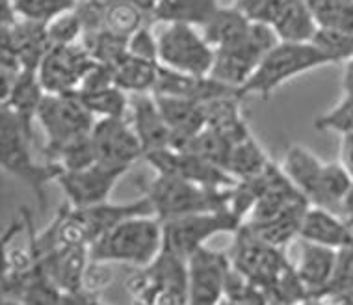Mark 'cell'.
Returning <instances> with one entry per match:
<instances>
[{"label": "cell", "mask_w": 353, "mask_h": 305, "mask_svg": "<svg viewBox=\"0 0 353 305\" xmlns=\"http://www.w3.org/2000/svg\"><path fill=\"white\" fill-rule=\"evenodd\" d=\"M164 250V224L157 216H134L90 246L92 264L121 263L145 268Z\"/></svg>", "instance_id": "cell-1"}, {"label": "cell", "mask_w": 353, "mask_h": 305, "mask_svg": "<svg viewBox=\"0 0 353 305\" xmlns=\"http://www.w3.org/2000/svg\"><path fill=\"white\" fill-rule=\"evenodd\" d=\"M34 144L25 127L21 125L17 117L12 112L2 106L0 112V164L2 170L8 175H12L26 188L32 190L36 195V201L41 210L47 207V194L45 188L50 181H54L63 173V168L54 162H36L34 155L30 151V146Z\"/></svg>", "instance_id": "cell-2"}, {"label": "cell", "mask_w": 353, "mask_h": 305, "mask_svg": "<svg viewBox=\"0 0 353 305\" xmlns=\"http://www.w3.org/2000/svg\"><path fill=\"white\" fill-rule=\"evenodd\" d=\"M229 257L232 268L268 294L270 305H277L283 287L296 275L294 264L285 255V248L262 242L244 227L234 235Z\"/></svg>", "instance_id": "cell-3"}, {"label": "cell", "mask_w": 353, "mask_h": 305, "mask_svg": "<svg viewBox=\"0 0 353 305\" xmlns=\"http://www.w3.org/2000/svg\"><path fill=\"white\" fill-rule=\"evenodd\" d=\"M325 66H331V60L312 41H279L262 58L261 66L251 75V79L238 90V97L245 99L250 95H259L262 99H268L288 80Z\"/></svg>", "instance_id": "cell-4"}, {"label": "cell", "mask_w": 353, "mask_h": 305, "mask_svg": "<svg viewBox=\"0 0 353 305\" xmlns=\"http://www.w3.org/2000/svg\"><path fill=\"white\" fill-rule=\"evenodd\" d=\"M145 195L151 199L154 216L165 222L190 214L231 208L232 188H210L157 173V177L147 184Z\"/></svg>", "instance_id": "cell-5"}, {"label": "cell", "mask_w": 353, "mask_h": 305, "mask_svg": "<svg viewBox=\"0 0 353 305\" xmlns=\"http://www.w3.org/2000/svg\"><path fill=\"white\" fill-rule=\"evenodd\" d=\"M132 305H188L186 259L168 250L127 279Z\"/></svg>", "instance_id": "cell-6"}, {"label": "cell", "mask_w": 353, "mask_h": 305, "mask_svg": "<svg viewBox=\"0 0 353 305\" xmlns=\"http://www.w3.org/2000/svg\"><path fill=\"white\" fill-rule=\"evenodd\" d=\"M277 43L279 37L272 26L266 23H251L238 41L216 49L210 77L238 92Z\"/></svg>", "instance_id": "cell-7"}, {"label": "cell", "mask_w": 353, "mask_h": 305, "mask_svg": "<svg viewBox=\"0 0 353 305\" xmlns=\"http://www.w3.org/2000/svg\"><path fill=\"white\" fill-rule=\"evenodd\" d=\"M95 121L97 119L80 101L79 93H45L37 110V123L45 135V160H49L50 155L68 141L90 135Z\"/></svg>", "instance_id": "cell-8"}, {"label": "cell", "mask_w": 353, "mask_h": 305, "mask_svg": "<svg viewBox=\"0 0 353 305\" xmlns=\"http://www.w3.org/2000/svg\"><path fill=\"white\" fill-rule=\"evenodd\" d=\"M164 224V250L175 255L188 259L192 253L207 246V242L216 235H236L244 226V218L238 216L232 208L199 213L181 216Z\"/></svg>", "instance_id": "cell-9"}, {"label": "cell", "mask_w": 353, "mask_h": 305, "mask_svg": "<svg viewBox=\"0 0 353 305\" xmlns=\"http://www.w3.org/2000/svg\"><path fill=\"white\" fill-rule=\"evenodd\" d=\"M159 37L160 66L194 77H208L216 50L208 45L199 28L181 23H168Z\"/></svg>", "instance_id": "cell-10"}, {"label": "cell", "mask_w": 353, "mask_h": 305, "mask_svg": "<svg viewBox=\"0 0 353 305\" xmlns=\"http://www.w3.org/2000/svg\"><path fill=\"white\" fill-rule=\"evenodd\" d=\"M97 60L82 43L52 47L37 68V77L45 93H79L85 75Z\"/></svg>", "instance_id": "cell-11"}, {"label": "cell", "mask_w": 353, "mask_h": 305, "mask_svg": "<svg viewBox=\"0 0 353 305\" xmlns=\"http://www.w3.org/2000/svg\"><path fill=\"white\" fill-rule=\"evenodd\" d=\"M188 264V305H218L225 299L231 257L207 246L186 259Z\"/></svg>", "instance_id": "cell-12"}, {"label": "cell", "mask_w": 353, "mask_h": 305, "mask_svg": "<svg viewBox=\"0 0 353 305\" xmlns=\"http://www.w3.org/2000/svg\"><path fill=\"white\" fill-rule=\"evenodd\" d=\"M125 173H128V168L95 162L82 170L63 171L56 183L68 197L69 207L88 208L108 201L112 190Z\"/></svg>", "instance_id": "cell-13"}, {"label": "cell", "mask_w": 353, "mask_h": 305, "mask_svg": "<svg viewBox=\"0 0 353 305\" xmlns=\"http://www.w3.org/2000/svg\"><path fill=\"white\" fill-rule=\"evenodd\" d=\"M147 164L159 175L184 179L190 183L210 186V188H232L238 183L223 168L214 166L207 160L195 157L192 152L179 151L173 147L149 152L143 157Z\"/></svg>", "instance_id": "cell-14"}, {"label": "cell", "mask_w": 353, "mask_h": 305, "mask_svg": "<svg viewBox=\"0 0 353 305\" xmlns=\"http://www.w3.org/2000/svg\"><path fill=\"white\" fill-rule=\"evenodd\" d=\"M92 141L97 162L128 168L143 160V147L128 117L97 119L92 128Z\"/></svg>", "instance_id": "cell-15"}, {"label": "cell", "mask_w": 353, "mask_h": 305, "mask_svg": "<svg viewBox=\"0 0 353 305\" xmlns=\"http://www.w3.org/2000/svg\"><path fill=\"white\" fill-rule=\"evenodd\" d=\"M128 119L140 138L143 157L171 147V130L162 116L154 93H130Z\"/></svg>", "instance_id": "cell-16"}, {"label": "cell", "mask_w": 353, "mask_h": 305, "mask_svg": "<svg viewBox=\"0 0 353 305\" xmlns=\"http://www.w3.org/2000/svg\"><path fill=\"white\" fill-rule=\"evenodd\" d=\"M339 261V251L327 246L312 244L299 238V255L294 264L299 281L309 293V298H323L333 281Z\"/></svg>", "instance_id": "cell-17"}, {"label": "cell", "mask_w": 353, "mask_h": 305, "mask_svg": "<svg viewBox=\"0 0 353 305\" xmlns=\"http://www.w3.org/2000/svg\"><path fill=\"white\" fill-rule=\"evenodd\" d=\"M298 238L341 251L353 246V224L333 210L311 205L305 213Z\"/></svg>", "instance_id": "cell-18"}, {"label": "cell", "mask_w": 353, "mask_h": 305, "mask_svg": "<svg viewBox=\"0 0 353 305\" xmlns=\"http://www.w3.org/2000/svg\"><path fill=\"white\" fill-rule=\"evenodd\" d=\"M162 116L171 130V147L179 149L184 146L190 138L199 135L207 127V114L205 104L195 103L190 99L171 97V95H157Z\"/></svg>", "instance_id": "cell-19"}, {"label": "cell", "mask_w": 353, "mask_h": 305, "mask_svg": "<svg viewBox=\"0 0 353 305\" xmlns=\"http://www.w3.org/2000/svg\"><path fill=\"white\" fill-rule=\"evenodd\" d=\"M234 92L236 90L214 80L210 75L208 77H194V75L179 73V71L160 66L157 88H154L152 93L190 99V101H195V103L205 104L208 101H212V99H218L221 95Z\"/></svg>", "instance_id": "cell-20"}, {"label": "cell", "mask_w": 353, "mask_h": 305, "mask_svg": "<svg viewBox=\"0 0 353 305\" xmlns=\"http://www.w3.org/2000/svg\"><path fill=\"white\" fill-rule=\"evenodd\" d=\"M45 97L37 71L25 69L19 75L10 88V92L2 97V106L17 117L25 130L34 138V123H37V110Z\"/></svg>", "instance_id": "cell-21"}, {"label": "cell", "mask_w": 353, "mask_h": 305, "mask_svg": "<svg viewBox=\"0 0 353 305\" xmlns=\"http://www.w3.org/2000/svg\"><path fill=\"white\" fill-rule=\"evenodd\" d=\"M270 26L285 43L312 41L320 28L307 0H281Z\"/></svg>", "instance_id": "cell-22"}, {"label": "cell", "mask_w": 353, "mask_h": 305, "mask_svg": "<svg viewBox=\"0 0 353 305\" xmlns=\"http://www.w3.org/2000/svg\"><path fill=\"white\" fill-rule=\"evenodd\" d=\"M240 104H242V97H238L236 92L227 93V95H221V97L205 103L207 127L227 136L232 144L248 138L251 130Z\"/></svg>", "instance_id": "cell-23"}, {"label": "cell", "mask_w": 353, "mask_h": 305, "mask_svg": "<svg viewBox=\"0 0 353 305\" xmlns=\"http://www.w3.org/2000/svg\"><path fill=\"white\" fill-rule=\"evenodd\" d=\"M309 207H311V203H303V205H298V207L290 208L270 220L244 222L242 227L266 244L285 248L292 238L299 237V229H301L305 213L309 210Z\"/></svg>", "instance_id": "cell-24"}, {"label": "cell", "mask_w": 353, "mask_h": 305, "mask_svg": "<svg viewBox=\"0 0 353 305\" xmlns=\"http://www.w3.org/2000/svg\"><path fill=\"white\" fill-rule=\"evenodd\" d=\"M323 164L325 162L318 159L311 149L294 144V146L286 147L285 159H283L281 168L285 171L286 177L290 179V183L307 199H311L312 192L316 190V184L320 181V175H322Z\"/></svg>", "instance_id": "cell-25"}, {"label": "cell", "mask_w": 353, "mask_h": 305, "mask_svg": "<svg viewBox=\"0 0 353 305\" xmlns=\"http://www.w3.org/2000/svg\"><path fill=\"white\" fill-rule=\"evenodd\" d=\"M219 0H160L151 15L152 23H181L201 28L216 10Z\"/></svg>", "instance_id": "cell-26"}, {"label": "cell", "mask_w": 353, "mask_h": 305, "mask_svg": "<svg viewBox=\"0 0 353 305\" xmlns=\"http://www.w3.org/2000/svg\"><path fill=\"white\" fill-rule=\"evenodd\" d=\"M112 69L116 86L127 93H152L159 80L160 63L127 52Z\"/></svg>", "instance_id": "cell-27"}, {"label": "cell", "mask_w": 353, "mask_h": 305, "mask_svg": "<svg viewBox=\"0 0 353 305\" xmlns=\"http://www.w3.org/2000/svg\"><path fill=\"white\" fill-rule=\"evenodd\" d=\"M101 23L104 30L128 39L152 21L134 0H106L101 2Z\"/></svg>", "instance_id": "cell-28"}, {"label": "cell", "mask_w": 353, "mask_h": 305, "mask_svg": "<svg viewBox=\"0 0 353 305\" xmlns=\"http://www.w3.org/2000/svg\"><path fill=\"white\" fill-rule=\"evenodd\" d=\"M251 21L234 6H219L212 17L199 28L214 50L238 41L250 28Z\"/></svg>", "instance_id": "cell-29"}, {"label": "cell", "mask_w": 353, "mask_h": 305, "mask_svg": "<svg viewBox=\"0 0 353 305\" xmlns=\"http://www.w3.org/2000/svg\"><path fill=\"white\" fill-rule=\"evenodd\" d=\"M353 179L350 177L341 162H325L322 175L316 184V190L312 192L311 203L312 207H322L342 216V203L350 192Z\"/></svg>", "instance_id": "cell-30"}, {"label": "cell", "mask_w": 353, "mask_h": 305, "mask_svg": "<svg viewBox=\"0 0 353 305\" xmlns=\"http://www.w3.org/2000/svg\"><path fill=\"white\" fill-rule=\"evenodd\" d=\"M79 97L95 119L128 117V112H130V93L116 84L99 88V90L79 92Z\"/></svg>", "instance_id": "cell-31"}, {"label": "cell", "mask_w": 353, "mask_h": 305, "mask_svg": "<svg viewBox=\"0 0 353 305\" xmlns=\"http://www.w3.org/2000/svg\"><path fill=\"white\" fill-rule=\"evenodd\" d=\"M270 162L272 160L268 159V155L262 151V147L253 138V135H250L244 140L232 144L231 157L227 162V173L236 181H244V179H251L262 173L268 168Z\"/></svg>", "instance_id": "cell-32"}, {"label": "cell", "mask_w": 353, "mask_h": 305, "mask_svg": "<svg viewBox=\"0 0 353 305\" xmlns=\"http://www.w3.org/2000/svg\"><path fill=\"white\" fill-rule=\"evenodd\" d=\"M231 149L232 141L210 127H205L199 135H195L184 146L179 147V151L192 152V155L207 160L210 164L223 168L225 171L229 157H231Z\"/></svg>", "instance_id": "cell-33"}, {"label": "cell", "mask_w": 353, "mask_h": 305, "mask_svg": "<svg viewBox=\"0 0 353 305\" xmlns=\"http://www.w3.org/2000/svg\"><path fill=\"white\" fill-rule=\"evenodd\" d=\"M10 4L19 19L49 25L63 13L74 12L80 6V0H10Z\"/></svg>", "instance_id": "cell-34"}, {"label": "cell", "mask_w": 353, "mask_h": 305, "mask_svg": "<svg viewBox=\"0 0 353 305\" xmlns=\"http://www.w3.org/2000/svg\"><path fill=\"white\" fill-rule=\"evenodd\" d=\"M49 162L60 164L63 171L82 170V168L95 164L97 155H95V147H93L92 132L79 136V138L68 141L65 146H61L58 151L50 155Z\"/></svg>", "instance_id": "cell-35"}, {"label": "cell", "mask_w": 353, "mask_h": 305, "mask_svg": "<svg viewBox=\"0 0 353 305\" xmlns=\"http://www.w3.org/2000/svg\"><path fill=\"white\" fill-rule=\"evenodd\" d=\"M314 128L318 132H336L341 136L353 132V92H344L341 103L320 114L314 119Z\"/></svg>", "instance_id": "cell-36"}, {"label": "cell", "mask_w": 353, "mask_h": 305, "mask_svg": "<svg viewBox=\"0 0 353 305\" xmlns=\"http://www.w3.org/2000/svg\"><path fill=\"white\" fill-rule=\"evenodd\" d=\"M312 43L323 55L327 56L331 63H346L353 58V36L335 28H318Z\"/></svg>", "instance_id": "cell-37"}, {"label": "cell", "mask_w": 353, "mask_h": 305, "mask_svg": "<svg viewBox=\"0 0 353 305\" xmlns=\"http://www.w3.org/2000/svg\"><path fill=\"white\" fill-rule=\"evenodd\" d=\"M47 36L52 47L74 45L82 41L84 36V21L80 17L79 8L74 12L63 13L47 25Z\"/></svg>", "instance_id": "cell-38"}, {"label": "cell", "mask_w": 353, "mask_h": 305, "mask_svg": "<svg viewBox=\"0 0 353 305\" xmlns=\"http://www.w3.org/2000/svg\"><path fill=\"white\" fill-rule=\"evenodd\" d=\"M353 288V246L344 248L339 251V261H336V270L333 275V281L327 287L323 298L339 299ZM320 298V299H323Z\"/></svg>", "instance_id": "cell-39"}, {"label": "cell", "mask_w": 353, "mask_h": 305, "mask_svg": "<svg viewBox=\"0 0 353 305\" xmlns=\"http://www.w3.org/2000/svg\"><path fill=\"white\" fill-rule=\"evenodd\" d=\"M128 52L138 56V58H143V60H151L160 63L159 37H157V32H152L151 23L141 26L140 30L128 37Z\"/></svg>", "instance_id": "cell-40"}, {"label": "cell", "mask_w": 353, "mask_h": 305, "mask_svg": "<svg viewBox=\"0 0 353 305\" xmlns=\"http://www.w3.org/2000/svg\"><path fill=\"white\" fill-rule=\"evenodd\" d=\"M281 0H234L232 6L244 13L251 23H266L274 19Z\"/></svg>", "instance_id": "cell-41"}, {"label": "cell", "mask_w": 353, "mask_h": 305, "mask_svg": "<svg viewBox=\"0 0 353 305\" xmlns=\"http://www.w3.org/2000/svg\"><path fill=\"white\" fill-rule=\"evenodd\" d=\"M63 305H106L104 302L95 296L93 293L90 291H77V293H69V294H63Z\"/></svg>", "instance_id": "cell-42"}, {"label": "cell", "mask_w": 353, "mask_h": 305, "mask_svg": "<svg viewBox=\"0 0 353 305\" xmlns=\"http://www.w3.org/2000/svg\"><path fill=\"white\" fill-rule=\"evenodd\" d=\"M342 168L350 173V177L353 179V132L342 135L341 141V160Z\"/></svg>", "instance_id": "cell-43"}, {"label": "cell", "mask_w": 353, "mask_h": 305, "mask_svg": "<svg viewBox=\"0 0 353 305\" xmlns=\"http://www.w3.org/2000/svg\"><path fill=\"white\" fill-rule=\"evenodd\" d=\"M342 88H344V92H353V58H350V60L344 63Z\"/></svg>", "instance_id": "cell-44"}, {"label": "cell", "mask_w": 353, "mask_h": 305, "mask_svg": "<svg viewBox=\"0 0 353 305\" xmlns=\"http://www.w3.org/2000/svg\"><path fill=\"white\" fill-rule=\"evenodd\" d=\"M342 216L353 224V183L350 186V192L344 197V203H342Z\"/></svg>", "instance_id": "cell-45"}, {"label": "cell", "mask_w": 353, "mask_h": 305, "mask_svg": "<svg viewBox=\"0 0 353 305\" xmlns=\"http://www.w3.org/2000/svg\"><path fill=\"white\" fill-rule=\"evenodd\" d=\"M134 2L143 10V12L152 15V12H154V8H157V4H159L160 0H134Z\"/></svg>", "instance_id": "cell-46"}, {"label": "cell", "mask_w": 353, "mask_h": 305, "mask_svg": "<svg viewBox=\"0 0 353 305\" xmlns=\"http://www.w3.org/2000/svg\"><path fill=\"white\" fill-rule=\"evenodd\" d=\"M333 302H339V304H346V305H353V288L350 293H346L344 296H341L339 299H333Z\"/></svg>", "instance_id": "cell-47"}, {"label": "cell", "mask_w": 353, "mask_h": 305, "mask_svg": "<svg viewBox=\"0 0 353 305\" xmlns=\"http://www.w3.org/2000/svg\"><path fill=\"white\" fill-rule=\"evenodd\" d=\"M2 305H25L21 299L15 298H2Z\"/></svg>", "instance_id": "cell-48"}, {"label": "cell", "mask_w": 353, "mask_h": 305, "mask_svg": "<svg viewBox=\"0 0 353 305\" xmlns=\"http://www.w3.org/2000/svg\"><path fill=\"white\" fill-rule=\"evenodd\" d=\"M218 305H242V304H238V302H232V299L225 298V299H221Z\"/></svg>", "instance_id": "cell-49"}, {"label": "cell", "mask_w": 353, "mask_h": 305, "mask_svg": "<svg viewBox=\"0 0 353 305\" xmlns=\"http://www.w3.org/2000/svg\"><path fill=\"white\" fill-rule=\"evenodd\" d=\"M90 2H106V0H90Z\"/></svg>", "instance_id": "cell-50"}, {"label": "cell", "mask_w": 353, "mask_h": 305, "mask_svg": "<svg viewBox=\"0 0 353 305\" xmlns=\"http://www.w3.org/2000/svg\"><path fill=\"white\" fill-rule=\"evenodd\" d=\"M307 2H309V4H311V2H316V0H307Z\"/></svg>", "instance_id": "cell-51"}]
</instances>
